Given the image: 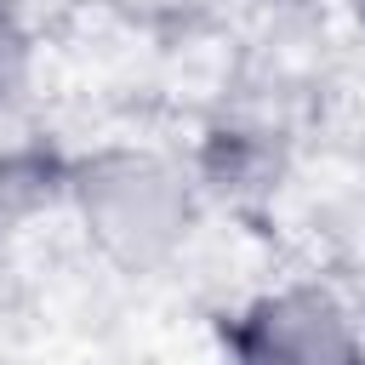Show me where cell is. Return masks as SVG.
I'll return each mask as SVG.
<instances>
[{
  "instance_id": "cell-1",
  "label": "cell",
  "mask_w": 365,
  "mask_h": 365,
  "mask_svg": "<svg viewBox=\"0 0 365 365\" xmlns=\"http://www.w3.org/2000/svg\"><path fill=\"white\" fill-rule=\"evenodd\" d=\"M245 354H251V365H354L348 325L314 297H285V302L262 308L251 319Z\"/></svg>"
},
{
  "instance_id": "cell-2",
  "label": "cell",
  "mask_w": 365,
  "mask_h": 365,
  "mask_svg": "<svg viewBox=\"0 0 365 365\" xmlns=\"http://www.w3.org/2000/svg\"><path fill=\"white\" fill-rule=\"evenodd\" d=\"M11 74H17V40H11V29H6V17H0V97H6V86H11Z\"/></svg>"
}]
</instances>
